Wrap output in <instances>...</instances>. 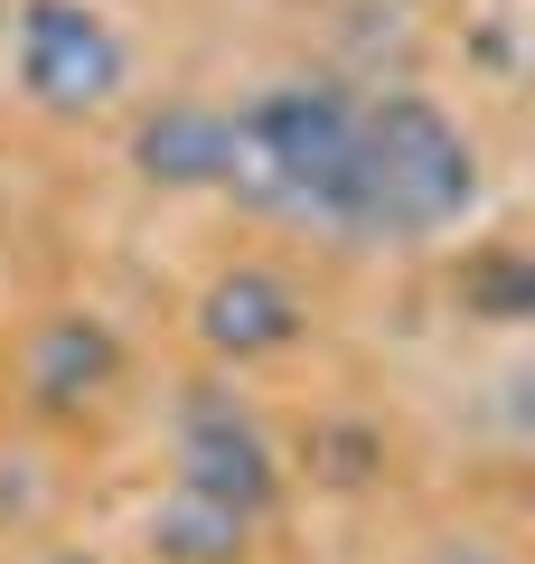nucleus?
<instances>
[{
	"label": "nucleus",
	"mask_w": 535,
	"mask_h": 564,
	"mask_svg": "<svg viewBox=\"0 0 535 564\" xmlns=\"http://www.w3.org/2000/svg\"><path fill=\"white\" fill-rule=\"evenodd\" d=\"M47 564H95V555H47Z\"/></svg>",
	"instance_id": "nucleus-10"
},
{
	"label": "nucleus",
	"mask_w": 535,
	"mask_h": 564,
	"mask_svg": "<svg viewBox=\"0 0 535 564\" xmlns=\"http://www.w3.org/2000/svg\"><path fill=\"white\" fill-rule=\"evenodd\" d=\"M301 292L282 273H263V263H236V273H217L198 292V339L217 348V358H282V348L301 339Z\"/></svg>",
	"instance_id": "nucleus-5"
},
{
	"label": "nucleus",
	"mask_w": 535,
	"mask_h": 564,
	"mask_svg": "<svg viewBox=\"0 0 535 564\" xmlns=\"http://www.w3.org/2000/svg\"><path fill=\"white\" fill-rule=\"evenodd\" d=\"M357 180V95L329 76L273 85L236 113V161L226 188L263 217H301V226H338Z\"/></svg>",
	"instance_id": "nucleus-2"
},
{
	"label": "nucleus",
	"mask_w": 535,
	"mask_h": 564,
	"mask_svg": "<svg viewBox=\"0 0 535 564\" xmlns=\"http://www.w3.org/2000/svg\"><path fill=\"white\" fill-rule=\"evenodd\" d=\"M273 443H263V423L244 414L226 386H188L178 395V489H198V499L236 508V518H254L263 499H273Z\"/></svg>",
	"instance_id": "nucleus-4"
},
{
	"label": "nucleus",
	"mask_w": 535,
	"mask_h": 564,
	"mask_svg": "<svg viewBox=\"0 0 535 564\" xmlns=\"http://www.w3.org/2000/svg\"><path fill=\"white\" fill-rule=\"evenodd\" d=\"M132 161H141V180H160V188H226V161H236V113L226 104H160L151 122H141V141H132Z\"/></svg>",
	"instance_id": "nucleus-7"
},
{
	"label": "nucleus",
	"mask_w": 535,
	"mask_h": 564,
	"mask_svg": "<svg viewBox=\"0 0 535 564\" xmlns=\"http://www.w3.org/2000/svg\"><path fill=\"white\" fill-rule=\"evenodd\" d=\"M244 536H254V518H236V508L198 499V489H178V480H170V499L151 508V545H160V564H236Z\"/></svg>",
	"instance_id": "nucleus-8"
},
{
	"label": "nucleus",
	"mask_w": 535,
	"mask_h": 564,
	"mask_svg": "<svg viewBox=\"0 0 535 564\" xmlns=\"http://www.w3.org/2000/svg\"><path fill=\"white\" fill-rule=\"evenodd\" d=\"M479 198V151L433 95H376L357 104V180L338 207V236L414 245L460 226Z\"/></svg>",
	"instance_id": "nucleus-1"
},
{
	"label": "nucleus",
	"mask_w": 535,
	"mask_h": 564,
	"mask_svg": "<svg viewBox=\"0 0 535 564\" xmlns=\"http://www.w3.org/2000/svg\"><path fill=\"white\" fill-rule=\"evenodd\" d=\"M460 311H470V321L516 329V321L535 311V263L516 254V245H489V254H470V263H460Z\"/></svg>",
	"instance_id": "nucleus-9"
},
{
	"label": "nucleus",
	"mask_w": 535,
	"mask_h": 564,
	"mask_svg": "<svg viewBox=\"0 0 535 564\" xmlns=\"http://www.w3.org/2000/svg\"><path fill=\"white\" fill-rule=\"evenodd\" d=\"M10 66L47 113H103L132 76V47L95 0H20L10 20Z\"/></svg>",
	"instance_id": "nucleus-3"
},
{
	"label": "nucleus",
	"mask_w": 535,
	"mask_h": 564,
	"mask_svg": "<svg viewBox=\"0 0 535 564\" xmlns=\"http://www.w3.org/2000/svg\"><path fill=\"white\" fill-rule=\"evenodd\" d=\"M20 367H29L39 414H85V404L122 377V339L95 321V311H66V321H39V339H29Z\"/></svg>",
	"instance_id": "nucleus-6"
}]
</instances>
